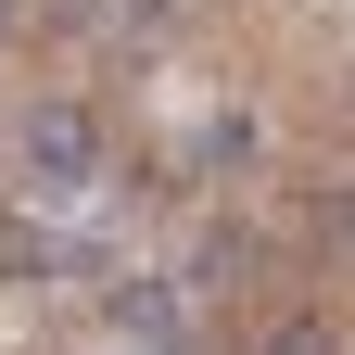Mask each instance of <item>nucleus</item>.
<instances>
[{
  "instance_id": "nucleus-1",
  "label": "nucleus",
  "mask_w": 355,
  "mask_h": 355,
  "mask_svg": "<svg viewBox=\"0 0 355 355\" xmlns=\"http://www.w3.org/2000/svg\"><path fill=\"white\" fill-rule=\"evenodd\" d=\"M13 165H26V191H89V178H102V114L89 102H26Z\"/></svg>"
},
{
  "instance_id": "nucleus-2",
  "label": "nucleus",
  "mask_w": 355,
  "mask_h": 355,
  "mask_svg": "<svg viewBox=\"0 0 355 355\" xmlns=\"http://www.w3.org/2000/svg\"><path fill=\"white\" fill-rule=\"evenodd\" d=\"M114 330H140V343L165 355V330H178V292H165V279H114Z\"/></svg>"
},
{
  "instance_id": "nucleus-3",
  "label": "nucleus",
  "mask_w": 355,
  "mask_h": 355,
  "mask_svg": "<svg viewBox=\"0 0 355 355\" xmlns=\"http://www.w3.org/2000/svg\"><path fill=\"white\" fill-rule=\"evenodd\" d=\"M266 355H330V318H292V330L266 343Z\"/></svg>"
},
{
  "instance_id": "nucleus-4",
  "label": "nucleus",
  "mask_w": 355,
  "mask_h": 355,
  "mask_svg": "<svg viewBox=\"0 0 355 355\" xmlns=\"http://www.w3.org/2000/svg\"><path fill=\"white\" fill-rule=\"evenodd\" d=\"M0 51H13V0H0Z\"/></svg>"
},
{
  "instance_id": "nucleus-5",
  "label": "nucleus",
  "mask_w": 355,
  "mask_h": 355,
  "mask_svg": "<svg viewBox=\"0 0 355 355\" xmlns=\"http://www.w3.org/2000/svg\"><path fill=\"white\" fill-rule=\"evenodd\" d=\"M127 355H153V343H127Z\"/></svg>"
}]
</instances>
